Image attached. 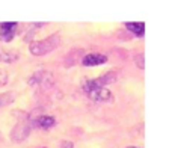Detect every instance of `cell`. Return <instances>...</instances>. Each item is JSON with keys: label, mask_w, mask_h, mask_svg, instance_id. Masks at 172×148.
<instances>
[{"label": "cell", "mask_w": 172, "mask_h": 148, "mask_svg": "<svg viewBox=\"0 0 172 148\" xmlns=\"http://www.w3.org/2000/svg\"><path fill=\"white\" fill-rule=\"evenodd\" d=\"M60 46V36L59 35H51V36L45 38L42 41H35L30 44L29 50L33 56H44L53 51L54 48H58Z\"/></svg>", "instance_id": "cell-1"}, {"label": "cell", "mask_w": 172, "mask_h": 148, "mask_svg": "<svg viewBox=\"0 0 172 148\" xmlns=\"http://www.w3.org/2000/svg\"><path fill=\"white\" fill-rule=\"evenodd\" d=\"M85 91H86V94H88L94 101L106 103V101H110V100H112L110 91H109L107 88H104V86L100 85L97 79L88 80V82L85 83Z\"/></svg>", "instance_id": "cell-2"}, {"label": "cell", "mask_w": 172, "mask_h": 148, "mask_svg": "<svg viewBox=\"0 0 172 148\" xmlns=\"http://www.w3.org/2000/svg\"><path fill=\"white\" fill-rule=\"evenodd\" d=\"M17 33V23L15 21H5L0 23V39L9 42Z\"/></svg>", "instance_id": "cell-3"}, {"label": "cell", "mask_w": 172, "mask_h": 148, "mask_svg": "<svg viewBox=\"0 0 172 148\" xmlns=\"http://www.w3.org/2000/svg\"><path fill=\"white\" fill-rule=\"evenodd\" d=\"M107 60V56H104V55H101V53H89V55H86L85 58H83V65L85 67H95V65H101V64H104Z\"/></svg>", "instance_id": "cell-4"}, {"label": "cell", "mask_w": 172, "mask_h": 148, "mask_svg": "<svg viewBox=\"0 0 172 148\" xmlns=\"http://www.w3.org/2000/svg\"><path fill=\"white\" fill-rule=\"evenodd\" d=\"M30 132V127L27 123H20L12 132V139L14 141H24Z\"/></svg>", "instance_id": "cell-5"}, {"label": "cell", "mask_w": 172, "mask_h": 148, "mask_svg": "<svg viewBox=\"0 0 172 148\" xmlns=\"http://www.w3.org/2000/svg\"><path fill=\"white\" fill-rule=\"evenodd\" d=\"M125 27L128 29L131 33L138 35V36H142V35L145 33V24L143 23H127Z\"/></svg>", "instance_id": "cell-6"}, {"label": "cell", "mask_w": 172, "mask_h": 148, "mask_svg": "<svg viewBox=\"0 0 172 148\" xmlns=\"http://www.w3.org/2000/svg\"><path fill=\"white\" fill-rule=\"evenodd\" d=\"M54 118L53 116H47V115H42V116H39L38 119H36V126L38 127H41V128H50V127H53L54 126Z\"/></svg>", "instance_id": "cell-7"}, {"label": "cell", "mask_w": 172, "mask_h": 148, "mask_svg": "<svg viewBox=\"0 0 172 148\" xmlns=\"http://www.w3.org/2000/svg\"><path fill=\"white\" fill-rule=\"evenodd\" d=\"M15 95L12 92H2L0 94V106H8L9 103H12Z\"/></svg>", "instance_id": "cell-8"}, {"label": "cell", "mask_w": 172, "mask_h": 148, "mask_svg": "<svg viewBox=\"0 0 172 148\" xmlns=\"http://www.w3.org/2000/svg\"><path fill=\"white\" fill-rule=\"evenodd\" d=\"M8 83V74L3 71V69H0V88L5 86Z\"/></svg>", "instance_id": "cell-9"}, {"label": "cell", "mask_w": 172, "mask_h": 148, "mask_svg": "<svg viewBox=\"0 0 172 148\" xmlns=\"http://www.w3.org/2000/svg\"><path fill=\"white\" fill-rule=\"evenodd\" d=\"M136 64H138V67H139L140 69L145 68V67H143V55H139L138 58H136Z\"/></svg>", "instance_id": "cell-10"}, {"label": "cell", "mask_w": 172, "mask_h": 148, "mask_svg": "<svg viewBox=\"0 0 172 148\" xmlns=\"http://www.w3.org/2000/svg\"><path fill=\"white\" fill-rule=\"evenodd\" d=\"M62 148H72V144L71 142H63L62 144Z\"/></svg>", "instance_id": "cell-11"}, {"label": "cell", "mask_w": 172, "mask_h": 148, "mask_svg": "<svg viewBox=\"0 0 172 148\" xmlns=\"http://www.w3.org/2000/svg\"><path fill=\"white\" fill-rule=\"evenodd\" d=\"M128 148H138V147H128Z\"/></svg>", "instance_id": "cell-12"}, {"label": "cell", "mask_w": 172, "mask_h": 148, "mask_svg": "<svg viewBox=\"0 0 172 148\" xmlns=\"http://www.w3.org/2000/svg\"><path fill=\"white\" fill-rule=\"evenodd\" d=\"M0 51H2V48H0Z\"/></svg>", "instance_id": "cell-13"}]
</instances>
